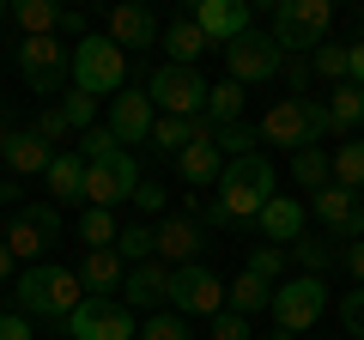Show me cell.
<instances>
[{"mask_svg": "<svg viewBox=\"0 0 364 340\" xmlns=\"http://www.w3.org/2000/svg\"><path fill=\"white\" fill-rule=\"evenodd\" d=\"M267 201H273V164H267V152H243V158H225L219 183H213V201L195 213V219L200 225H249Z\"/></svg>", "mask_w": 364, "mask_h": 340, "instance_id": "1", "label": "cell"}, {"mask_svg": "<svg viewBox=\"0 0 364 340\" xmlns=\"http://www.w3.org/2000/svg\"><path fill=\"white\" fill-rule=\"evenodd\" d=\"M13 298H18V316L67 322V316L85 304V286H79V274H73V267H61V262H31L25 274L13 280Z\"/></svg>", "mask_w": 364, "mask_h": 340, "instance_id": "2", "label": "cell"}, {"mask_svg": "<svg viewBox=\"0 0 364 340\" xmlns=\"http://www.w3.org/2000/svg\"><path fill=\"white\" fill-rule=\"evenodd\" d=\"M255 140H261V146H286V152L322 146V140H328V110H322V97H279V104L261 116Z\"/></svg>", "mask_w": 364, "mask_h": 340, "instance_id": "3", "label": "cell"}, {"mask_svg": "<svg viewBox=\"0 0 364 340\" xmlns=\"http://www.w3.org/2000/svg\"><path fill=\"white\" fill-rule=\"evenodd\" d=\"M73 92H85V97H116V92H128V55H122L109 37L73 43Z\"/></svg>", "mask_w": 364, "mask_h": 340, "instance_id": "4", "label": "cell"}, {"mask_svg": "<svg viewBox=\"0 0 364 340\" xmlns=\"http://www.w3.org/2000/svg\"><path fill=\"white\" fill-rule=\"evenodd\" d=\"M328 25H334V6L328 0H279L267 37L279 43V55H304V49H322Z\"/></svg>", "mask_w": 364, "mask_h": 340, "instance_id": "5", "label": "cell"}, {"mask_svg": "<svg viewBox=\"0 0 364 340\" xmlns=\"http://www.w3.org/2000/svg\"><path fill=\"white\" fill-rule=\"evenodd\" d=\"M0 243H6L13 262H37V255H49V249L61 243V207H55V201H31V207H18L13 219H6V231H0Z\"/></svg>", "mask_w": 364, "mask_h": 340, "instance_id": "6", "label": "cell"}, {"mask_svg": "<svg viewBox=\"0 0 364 340\" xmlns=\"http://www.w3.org/2000/svg\"><path fill=\"white\" fill-rule=\"evenodd\" d=\"M134 183H140L134 158L122 152V146H109V152L85 158V183H79V201H85V207H104V213H116L122 201L134 195Z\"/></svg>", "mask_w": 364, "mask_h": 340, "instance_id": "7", "label": "cell"}, {"mask_svg": "<svg viewBox=\"0 0 364 340\" xmlns=\"http://www.w3.org/2000/svg\"><path fill=\"white\" fill-rule=\"evenodd\" d=\"M273 322L286 328V334H304V328H316L322 322V310H328V286L316 274H291V280H279L273 286Z\"/></svg>", "mask_w": 364, "mask_h": 340, "instance_id": "8", "label": "cell"}, {"mask_svg": "<svg viewBox=\"0 0 364 340\" xmlns=\"http://www.w3.org/2000/svg\"><path fill=\"white\" fill-rule=\"evenodd\" d=\"M18 79L37 97H55L73 79V49H61V37H25L18 43Z\"/></svg>", "mask_w": 364, "mask_h": 340, "instance_id": "9", "label": "cell"}, {"mask_svg": "<svg viewBox=\"0 0 364 340\" xmlns=\"http://www.w3.org/2000/svg\"><path fill=\"white\" fill-rule=\"evenodd\" d=\"M146 97H152V110L158 116H182V122H195L200 116V104H207V79L195 73V67H158L152 73V85H146Z\"/></svg>", "mask_w": 364, "mask_h": 340, "instance_id": "10", "label": "cell"}, {"mask_svg": "<svg viewBox=\"0 0 364 340\" xmlns=\"http://www.w3.org/2000/svg\"><path fill=\"white\" fill-rule=\"evenodd\" d=\"M140 322L122 298H85L73 316H67V340H134Z\"/></svg>", "mask_w": 364, "mask_h": 340, "instance_id": "11", "label": "cell"}, {"mask_svg": "<svg viewBox=\"0 0 364 340\" xmlns=\"http://www.w3.org/2000/svg\"><path fill=\"white\" fill-rule=\"evenodd\" d=\"M225 67H231L237 85H261V79H273L279 67H286V55H279V43L267 37V31H243L237 43H225Z\"/></svg>", "mask_w": 364, "mask_h": 340, "instance_id": "12", "label": "cell"}, {"mask_svg": "<svg viewBox=\"0 0 364 340\" xmlns=\"http://www.w3.org/2000/svg\"><path fill=\"white\" fill-rule=\"evenodd\" d=\"M170 304H176V310H188V316H219L225 310V280L213 274L207 262H188V267H176V274H170Z\"/></svg>", "mask_w": 364, "mask_h": 340, "instance_id": "13", "label": "cell"}, {"mask_svg": "<svg viewBox=\"0 0 364 340\" xmlns=\"http://www.w3.org/2000/svg\"><path fill=\"white\" fill-rule=\"evenodd\" d=\"M200 243H207V225L195 213H170V219L152 225V262H164V267L200 262Z\"/></svg>", "mask_w": 364, "mask_h": 340, "instance_id": "14", "label": "cell"}, {"mask_svg": "<svg viewBox=\"0 0 364 340\" xmlns=\"http://www.w3.org/2000/svg\"><path fill=\"white\" fill-rule=\"evenodd\" d=\"M316 219H322L340 243H358L364 237V195H352V188H340V183L316 188Z\"/></svg>", "mask_w": 364, "mask_h": 340, "instance_id": "15", "label": "cell"}, {"mask_svg": "<svg viewBox=\"0 0 364 340\" xmlns=\"http://www.w3.org/2000/svg\"><path fill=\"white\" fill-rule=\"evenodd\" d=\"M188 25L207 43H237L243 31H255V13H249L243 0H200L195 13H188Z\"/></svg>", "mask_w": 364, "mask_h": 340, "instance_id": "16", "label": "cell"}, {"mask_svg": "<svg viewBox=\"0 0 364 340\" xmlns=\"http://www.w3.org/2000/svg\"><path fill=\"white\" fill-rule=\"evenodd\" d=\"M176 170H182V183H195V188H213V183H219L225 152L213 146V122H207V116H195V140L176 152Z\"/></svg>", "mask_w": 364, "mask_h": 340, "instance_id": "17", "label": "cell"}, {"mask_svg": "<svg viewBox=\"0 0 364 340\" xmlns=\"http://www.w3.org/2000/svg\"><path fill=\"white\" fill-rule=\"evenodd\" d=\"M152 97L146 92H116L109 97V134H116V146L128 152V146H146V134H152Z\"/></svg>", "mask_w": 364, "mask_h": 340, "instance_id": "18", "label": "cell"}, {"mask_svg": "<svg viewBox=\"0 0 364 340\" xmlns=\"http://www.w3.org/2000/svg\"><path fill=\"white\" fill-rule=\"evenodd\" d=\"M170 274H176V267H164V262L128 267V280H122V304H128V310H152V316H158V304H170Z\"/></svg>", "mask_w": 364, "mask_h": 340, "instance_id": "19", "label": "cell"}, {"mask_svg": "<svg viewBox=\"0 0 364 340\" xmlns=\"http://www.w3.org/2000/svg\"><path fill=\"white\" fill-rule=\"evenodd\" d=\"M104 37L116 43L122 55H128V49H152V43H158V18L146 13V6H109V13H104Z\"/></svg>", "mask_w": 364, "mask_h": 340, "instance_id": "20", "label": "cell"}, {"mask_svg": "<svg viewBox=\"0 0 364 340\" xmlns=\"http://www.w3.org/2000/svg\"><path fill=\"white\" fill-rule=\"evenodd\" d=\"M255 225H261V237H267L273 249H291L304 237V201H291V195H273L267 207L255 213Z\"/></svg>", "mask_w": 364, "mask_h": 340, "instance_id": "21", "label": "cell"}, {"mask_svg": "<svg viewBox=\"0 0 364 340\" xmlns=\"http://www.w3.org/2000/svg\"><path fill=\"white\" fill-rule=\"evenodd\" d=\"M122 280H128V262H122L116 249H85V267H79V286H85V298H109Z\"/></svg>", "mask_w": 364, "mask_h": 340, "instance_id": "22", "label": "cell"}, {"mask_svg": "<svg viewBox=\"0 0 364 340\" xmlns=\"http://www.w3.org/2000/svg\"><path fill=\"white\" fill-rule=\"evenodd\" d=\"M6 25L18 37H55L61 31V6L55 0H18V6H6Z\"/></svg>", "mask_w": 364, "mask_h": 340, "instance_id": "23", "label": "cell"}, {"mask_svg": "<svg viewBox=\"0 0 364 340\" xmlns=\"http://www.w3.org/2000/svg\"><path fill=\"white\" fill-rule=\"evenodd\" d=\"M43 183H49V195L61 201V207H73V201H79V183H85V158H79V152H55L49 170H43Z\"/></svg>", "mask_w": 364, "mask_h": 340, "instance_id": "24", "label": "cell"}, {"mask_svg": "<svg viewBox=\"0 0 364 340\" xmlns=\"http://www.w3.org/2000/svg\"><path fill=\"white\" fill-rule=\"evenodd\" d=\"M0 158H6V170H13V176H43L55 152H49V146H43L31 128H18V134H13V146H6Z\"/></svg>", "mask_w": 364, "mask_h": 340, "instance_id": "25", "label": "cell"}, {"mask_svg": "<svg viewBox=\"0 0 364 340\" xmlns=\"http://www.w3.org/2000/svg\"><path fill=\"white\" fill-rule=\"evenodd\" d=\"M267 304H273V286H267V280H255V274H249V267H243V274L231 280V286H225V310L249 316V322H255V316L267 310Z\"/></svg>", "mask_w": 364, "mask_h": 340, "instance_id": "26", "label": "cell"}, {"mask_svg": "<svg viewBox=\"0 0 364 340\" xmlns=\"http://www.w3.org/2000/svg\"><path fill=\"white\" fill-rule=\"evenodd\" d=\"M158 43H164V49H170V67H195L200 55L213 49V43L200 37V31L188 25V18H176V25H164V31H158Z\"/></svg>", "mask_w": 364, "mask_h": 340, "instance_id": "27", "label": "cell"}, {"mask_svg": "<svg viewBox=\"0 0 364 340\" xmlns=\"http://www.w3.org/2000/svg\"><path fill=\"white\" fill-rule=\"evenodd\" d=\"M322 110H328V134H352V128H364V92H358V85H334Z\"/></svg>", "mask_w": 364, "mask_h": 340, "instance_id": "28", "label": "cell"}, {"mask_svg": "<svg viewBox=\"0 0 364 340\" xmlns=\"http://www.w3.org/2000/svg\"><path fill=\"white\" fill-rule=\"evenodd\" d=\"M200 116H207L213 128H231V122H243V85H237V79L207 85V104H200Z\"/></svg>", "mask_w": 364, "mask_h": 340, "instance_id": "29", "label": "cell"}, {"mask_svg": "<svg viewBox=\"0 0 364 340\" xmlns=\"http://www.w3.org/2000/svg\"><path fill=\"white\" fill-rule=\"evenodd\" d=\"M328 176H334L340 188H352V195L364 188V134H358V140H346V146H334V152H328Z\"/></svg>", "mask_w": 364, "mask_h": 340, "instance_id": "30", "label": "cell"}, {"mask_svg": "<svg viewBox=\"0 0 364 340\" xmlns=\"http://www.w3.org/2000/svg\"><path fill=\"white\" fill-rule=\"evenodd\" d=\"M188 140H195V122H182V116H152V134H146V146H152V152H182Z\"/></svg>", "mask_w": 364, "mask_h": 340, "instance_id": "31", "label": "cell"}, {"mask_svg": "<svg viewBox=\"0 0 364 340\" xmlns=\"http://www.w3.org/2000/svg\"><path fill=\"white\" fill-rule=\"evenodd\" d=\"M291 176H298V188H328L334 183V176H328V152L322 146H304V152H291Z\"/></svg>", "mask_w": 364, "mask_h": 340, "instance_id": "32", "label": "cell"}, {"mask_svg": "<svg viewBox=\"0 0 364 340\" xmlns=\"http://www.w3.org/2000/svg\"><path fill=\"white\" fill-rule=\"evenodd\" d=\"M79 237H85V249H116L122 225H116V213H104V207H85V219H79Z\"/></svg>", "mask_w": 364, "mask_h": 340, "instance_id": "33", "label": "cell"}, {"mask_svg": "<svg viewBox=\"0 0 364 340\" xmlns=\"http://www.w3.org/2000/svg\"><path fill=\"white\" fill-rule=\"evenodd\" d=\"M55 110H61V122H67L73 134H91V128H97V97H85V92H67Z\"/></svg>", "mask_w": 364, "mask_h": 340, "instance_id": "34", "label": "cell"}, {"mask_svg": "<svg viewBox=\"0 0 364 340\" xmlns=\"http://www.w3.org/2000/svg\"><path fill=\"white\" fill-rule=\"evenodd\" d=\"M116 255L122 262H152V225H122V237H116Z\"/></svg>", "mask_w": 364, "mask_h": 340, "instance_id": "35", "label": "cell"}, {"mask_svg": "<svg viewBox=\"0 0 364 340\" xmlns=\"http://www.w3.org/2000/svg\"><path fill=\"white\" fill-rule=\"evenodd\" d=\"M286 267H291V249H273V243H261L255 255H249V274H255V280H267V286H273L279 274H286Z\"/></svg>", "mask_w": 364, "mask_h": 340, "instance_id": "36", "label": "cell"}, {"mask_svg": "<svg viewBox=\"0 0 364 340\" xmlns=\"http://www.w3.org/2000/svg\"><path fill=\"white\" fill-rule=\"evenodd\" d=\"M310 73H322V79H340V85H346V43H322V49L310 55Z\"/></svg>", "mask_w": 364, "mask_h": 340, "instance_id": "37", "label": "cell"}, {"mask_svg": "<svg viewBox=\"0 0 364 340\" xmlns=\"http://www.w3.org/2000/svg\"><path fill=\"white\" fill-rule=\"evenodd\" d=\"M291 255H298V262H304V274H316V280H322V267H328V262H340L334 249H328V243H316V237H298V243H291Z\"/></svg>", "mask_w": 364, "mask_h": 340, "instance_id": "38", "label": "cell"}, {"mask_svg": "<svg viewBox=\"0 0 364 340\" xmlns=\"http://www.w3.org/2000/svg\"><path fill=\"white\" fill-rule=\"evenodd\" d=\"M249 328H255L249 316H237V310H219V316L207 322V340H249Z\"/></svg>", "mask_w": 364, "mask_h": 340, "instance_id": "39", "label": "cell"}, {"mask_svg": "<svg viewBox=\"0 0 364 340\" xmlns=\"http://www.w3.org/2000/svg\"><path fill=\"white\" fill-rule=\"evenodd\" d=\"M340 328H346L352 340H364V286H352L346 298H340Z\"/></svg>", "mask_w": 364, "mask_h": 340, "instance_id": "40", "label": "cell"}, {"mask_svg": "<svg viewBox=\"0 0 364 340\" xmlns=\"http://www.w3.org/2000/svg\"><path fill=\"white\" fill-rule=\"evenodd\" d=\"M134 340H188V328H182V316H152Z\"/></svg>", "mask_w": 364, "mask_h": 340, "instance_id": "41", "label": "cell"}, {"mask_svg": "<svg viewBox=\"0 0 364 340\" xmlns=\"http://www.w3.org/2000/svg\"><path fill=\"white\" fill-rule=\"evenodd\" d=\"M334 255H340V267H346V274H352V280L364 286V237H358V243H340Z\"/></svg>", "mask_w": 364, "mask_h": 340, "instance_id": "42", "label": "cell"}, {"mask_svg": "<svg viewBox=\"0 0 364 340\" xmlns=\"http://www.w3.org/2000/svg\"><path fill=\"white\" fill-rule=\"evenodd\" d=\"M134 207H140V213H164V188H158V183H134Z\"/></svg>", "mask_w": 364, "mask_h": 340, "instance_id": "43", "label": "cell"}, {"mask_svg": "<svg viewBox=\"0 0 364 340\" xmlns=\"http://www.w3.org/2000/svg\"><path fill=\"white\" fill-rule=\"evenodd\" d=\"M346 85H358V92H364V37L346 43Z\"/></svg>", "mask_w": 364, "mask_h": 340, "instance_id": "44", "label": "cell"}, {"mask_svg": "<svg viewBox=\"0 0 364 340\" xmlns=\"http://www.w3.org/2000/svg\"><path fill=\"white\" fill-rule=\"evenodd\" d=\"M279 73H286L291 85H298V97H304V85H310V55H286V67H279Z\"/></svg>", "mask_w": 364, "mask_h": 340, "instance_id": "45", "label": "cell"}, {"mask_svg": "<svg viewBox=\"0 0 364 340\" xmlns=\"http://www.w3.org/2000/svg\"><path fill=\"white\" fill-rule=\"evenodd\" d=\"M0 340H31V316L6 310V316H0Z\"/></svg>", "mask_w": 364, "mask_h": 340, "instance_id": "46", "label": "cell"}, {"mask_svg": "<svg viewBox=\"0 0 364 340\" xmlns=\"http://www.w3.org/2000/svg\"><path fill=\"white\" fill-rule=\"evenodd\" d=\"M61 31H67V37H79V43H85V18H79V13H61Z\"/></svg>", "mask_w": 364, "mask_h": 340, "instance_id": "47", "label": "cell"}, {"mask_svg": "<svg viewBox=\"0 0 364 340\" xmlns=\"http://www.w3.org/2000/svg\"><path fill=\"white\" fill-rule=\"evenodd\" d=\"M13 134H18V122H6V116H0V152L13 146Z\"/></svg>", "mask_w": 364, "mask_h": 340, "instance_id": "48", "label": "cell"}, {"mask_svg": "<svg viewBox=\"0 0 364 340\" xmlns=\"http://www.w3.org/2000/svg\"><path fill=\"white\" fill-rule=\"evenodd\" d=\"M13 280V255H6V243H0V286Z\"/></svg>", "mask_w": 364, "mask_h": 340, "instance_id": "49", "label": "cell"}, {"mask_svg": "<svg viewBox=\"0 0 364 340\" xmlns=\"http://www.w3.org/2000/svg\"><path fill=\"white\" fill-rule=\"evenodd\" d=\"M267 340H298V334H286V328H273V334H267Z\"/></svg>", "mask_w": 364, "mask_h": 340, "instance_id": "50", "label": "cell"}, {"mask_svg": "<svg viewBox=\"0 0 364 340\" xmlns=\"http://www.w3.org/2000/svg\"><path fill=\"white\" fill-rule=\"evenodd\" d=\"M0 25H6V6H0Z\"/></svg>", "mask_w": 364, "mask_h": 340, "instance_id": "51", "label": "cell"}]
</instances>
